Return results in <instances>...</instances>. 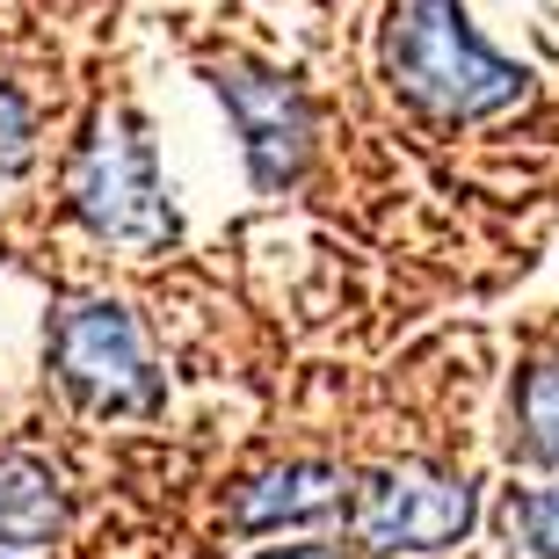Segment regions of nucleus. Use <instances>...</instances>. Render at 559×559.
<instances>
[{"instance_id": "1", "label": "nucleus", "mask_w": 559, "mask_h": 559, "mask_svg": "<svg viewBox=\"0 0 559 559\" xmlns=\"http://www.w3.org/2000/svg\"><path fill=\"white\" fill-rule=\"evenodd\" d=\"M385 81L443 124H473L523 103V66L495 59L457 0H400L385 22Z\"/></svg>"}, {"instance_id": "2", "label": "nucleus", "mask_w": 559, "mask_h": 559, "mask_svg": "<svg viewBox=\"0 0 559 559\" xmlns=\"http://www.w3.org/2000/svg\"><path fill=\"white\" fill-rule=\"evenodd\" d=\"M73 211L87 226L117 240L131 254H160L175 240V211L160 197V175H153V145H145L139 117L109 109L95 117V139L81 145L73 160Z\"/></svg>"}, {"instance_id": "3", "label": "nucleus", "mask_w": 559, "mask_h": 559, "mask_svg": "<svg viewBox=\"0 0 559 559\" xmlns=\"http://www.w3.org/2000/svg\"><path fill=\"white\" fill-rule=\"evenodd\" d=\"M51 364H59L66 393L81 400V407H103V415H153V407H160V371H153L131 312L109 306V298H73V306H59Z\"/></svg>"}, {"instance_id": "4", "label": "nucleus", "mask_w": 559, "mask_h": 559, "mask_svg": "<svg viewBox=\"0 0 559 559\" xmlns=\"http://www.w3.org/2000/svg\"><path fill=\"white\" fill-rule=\"evenodd\" d=\"M473 487L457 473H429V465H400L378 473L349 495V538L364 552H443L473 531Z\"/></svg>"}, {"instance_id": "5", "label": "nucleus", "mask_w": 559, "mask_h": 559, "mask_svg": "<svg viewBox=\"0 0 559 559\" xmlns=\"http://www.w3.org/2000/svg\"><path fill=\"white\" fill-rule=\"evenodd\" d=\"M211 87H218V103L233 109V124H240V139H248L254 189H284L312 153L306 95H298L290 81H276V73H254V66H218Z\"/></svg>"}, {"instance_id": "6", "label": "nucleus", "mask_w": 559, "mask_h": 559, "mask_svg": "<svg viewBox=\"0 0 559 559\" xmlns=\"http://www.w3.org/2000/svg\"><path fill=\"white\" fill-rule=\"evenodd\" d=\"M349 479L334 465H284V473H262L248 495L233 501V523L240 531H276V523H320L334 509H349Z\"/></svg>"}, {"instance_id": "7", "label": "nucleus", "mask_w": 559, "mask_h": 559, "mask_svg": "<svg viewBox=\"0 0 559 559\" xmlns=\"http://www.w3.org/2000/svg\"><path fill=\"white\" fill-rule=\"evenodd\" d=\"M66 531V495L51 465L8 451L0 457V545H51Z\"/></svg>"}, {"instance_id": "8", "label": "nucleus", "mask_w": 559, "mask_h": 559, "mask_svg": "<svg viewBox=\"0 0 559 559\" xmlns=\"http://www.w3.org/2000/svg\"><path fill=\"white\" fill-rule=\"evenodd\" d=\"M516 451L531 465H559V364H531L516 378Z\"/></svg>"}, {"instance_id": "9", "label": "nucleus", "mask_w": 559, "mask_h": 559, "mask_svg": "<svg viewBox=\"0 0 559 559\" xmlns=\"http://www.w3.org/2000/svg\"><path fill=\"white\" fill-rule=\"evenodd\" d=\"M516 523H523V538H531V552L559 559V487L523 495V501H516Z\"/></svg>"}, {"instance_id": "10", "label": "nucleus", "mask_w": 559, "mask_h": 559, "mask_svg": "<svg viewBox=\"0 0 559 559\" xmlns=\"http://www.w3.org/2000/svg\"><path fill=\"white\" fill-rule=\"evenodd\" d=\"M22 160H29V109L0 87V182L22 175Z\"/></svg>"}, {"instance_id": "11", "label": "nucleus", "mask_w": 559, "mask_h": 559, "mask_svg": "<svg viewBox=\"0 0 559 559\" xmlns=\"http://www.w3.org/2000/svg\"><path fill=\"white\" fill-rule=\"evenodd\" d=\"M262 559H342L334 545H284V552H262Z\"/></svg>"}]
</instances>
